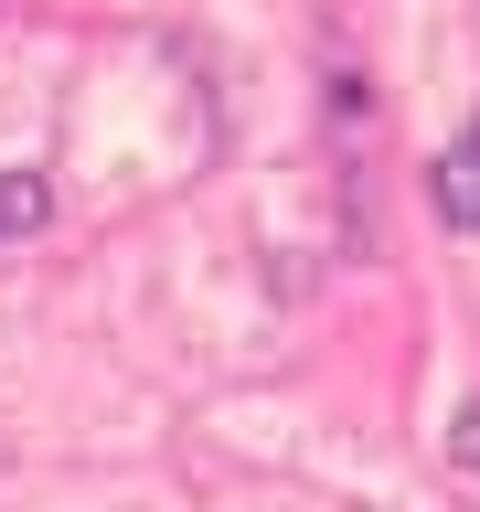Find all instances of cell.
I'll return each instance as SVG.
<instances>
[{
	"instance_id": "cell-1",
	"label": "cell",
	"mask_w": 480,
	"mask_h": 512,
	"mask_svg": "<svg viewBox=\"0 0 480 512\" xmlns=\"http://www.w3.org/2000/svg\"><path fill=\"white\" fill-rule=\"evenodd\" d=\"M438 214L480 235V118H470V139H459V150L438 160Z\"/></svg>"
},
{
	"instance_id": "cell-2",
	"label": "cell",
	"mask_w": 480,
	"mask_h": 512,
	"mask_svg": "<svg viewBox=\"0 0 480 512\" xmlns=\"http://www.w3.org/2000/svg\"><path fill=\"white\" fill-rule=\"evenodd\" d=\"M43 214H54V192H43V171H0V235H32Z\"/></svg>"
}]
</instances>
